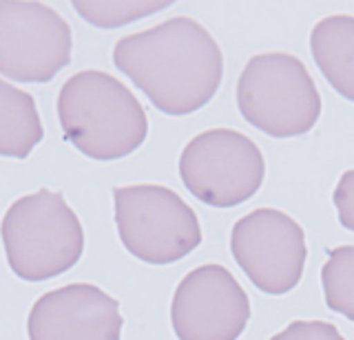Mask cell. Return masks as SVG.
<instances>
[{"label": "cell", "instance_id": "cell-9", "mask_svg": "<svg viewBox=\"0 0 354 340\" xmlns=\"http://www.w3.org/2000/svg\"><path fill=\"white\" fill-rule=\"evenodd\" d=\"M171 316L180 340H237L250 303L226 268L202 266L177 285Z\"/></svg>", "mask_w": 354, "mask_h": 340}, {"label": "cell", "instance_id": "cell-14", "mask_svg": "<svg viewBox=\"0 0 354 340\" xmlns=\"http://www.w3.org/2000/svg\"><path fill=\"white\" fill-rule=\"evenodd\" d=\"M171 3H136V0H106V3H73L86 23L97 27H120L147 14L160 12Z\"/></svg>", "mask_w": 354, "mask_h": 340}, {"label": "cell", "instance_id": "cell-2", "mask_svg": "<svg viewBox=\"0 0 354 340\" xmlns=\"http://www.w3.org/2000/svg\"><path fill=\"white\" fill-rule=\"evenodd\" d=\"M58 117L66 139L100 161L129 155L149 133L147 113L138 97L102 71H80L62 84Z\"/></svg>", "mask_w": 354, "mask_h": 340}, {"label": "cell", "instance_id": "cell-15", "mask_svg": "<svg viewBox=\"0 0 354 340\" xmlns=\"http://www.w3.org/2000/svg\"><path fill=\"white\" fill-rule=\"evenodd\" d=\"M270 340H346L339 329L324 321H295Z\"/></svg>", "mask_w": 354, "mask_h": 340}, {"label": "cell", "instance_id": "cell-4", "mask_svg": "<svg viewBox=\"0 0 354 340\" xmlns=\"http://www.w3.org/2000/svg\"><path fill=\"white\" fill-rule=\"evenodd\" d=\"M237 104L254 128L272 137L304 135L321 113L315 80L290 53L250 58L237 84Z\"/></svg>", "mask_w": 354, "mask_h": 340}, {"label": "cell", "instance_id": "cell-10", "mask_svg": "<svg viewBox=\"0 0 354 340\" xmlns=\"http://www.w3.org/2000/svg\"><path fill=\"white\" fill-rule=\"evenodd\" d=\"M27 329L29 340H120V305L95 285H64L36 301Z\"/></svg>", "mask_w": 354, "mask_h": 340}, {"label": "cell", "instance_id": "cell-1", "mask_svg": "<svg viewBox=\"0 0 354 340\" xmlns=\"http://www.w3.org/2000/svg\"><path fill=\"white\" fill-rule=\"evenodd\" d=\"M113 60L169 115H186L208 104L224 73L219 45L191 18H171L122 38Z\"/></svg>", "mask_w": 354, "mask_h": 340}, {"label": "cell", "instance_id": "cell-13", "mask_svg": "<svg viewBox=\"0 0 354 340\" xmlns=\"http://www.w3.org/2000/svg\"><path fill=\"white\" fill-rule=\"evenodd\" d=\"M321 281L330 310L354 321V246H341L330 252Z\"/></svg>", "mask_w": 354, "mask_h": 340}, {"label": "cell", "instance_id": "cell-3", "mask_svg": "<svg viewBox=\"0 0 354 340\" xmlns=\"http://www.w3.org/2000/svg\"><path fill=\"white\" fill-rule=\"evenodd\" d=\"M9 268L22 281H47L71 270L84 250V232L60 192L38 190L11 203L3 219Z\"/></svg>", "mask_w": 354, "mask_h": 340}, {"label": "cell", "instance_id": "cell-11", "mask_svg": "<svg viewBox=\"0 0 354 340\" xmlns=\"http://www.w3.org/2000/svg\"><path fill=\"white\" fill-rule=\"evenodd\" d=\"M315 62L335 91L354 102V18L330 16L310 36Z\"/></svg>", "mask_w": 354, "mask_h": 340}, {"label": "cell", "instance_id": "cell-16", "mask_svg": "<svg viewBox=\"0 0 354 340\" xmlns=\"http://www.w3.org/2000/svg\"><path fill=\"white\" fill-rule=\"evenodd\" d=\"M335 206L343 228L354 232V170L343 172V177L335 190Z\"/></svg>", "mask_w": 354, "mask_h": 340}, {"label": "cell", "instance_id": "cell-7", "mask_svg": "<svg viewBox=\"0 0 354 340\" xmlns=\"http://www.w3.org/2000/svg\"><path fill=\"white\" fill-rule=\"evenodd\" d=\"M71 60V27L49 5L0 0V73L16 82H49Z\"/></svg>", "mask_w": 354, "mask_h": 340}, {"label": "cell", "instance_id": "cell-8", "mask_svg": "<svg viewBox=\"0 0 354 340\" xmlns=\"http://www.w3.org/2000/svg\"><path fill=\"white\" fill-rule=\"evenodd\" d=\"M232 257L248 279L268 294H286L299 283L306 266L301 226L274 208L241 217L230 234Z\"/></svg>", "mask_w": 354, "mask_h": 340}, {"label": "cell", "instance_id": "cell-12", "mask_svg": "<svg viewBox=\"0 0 354 340\" xmlns=\"http://www.w3.org/2000/svg\"><path fill=\"white\" fill-rule=\"evenodd\" d=\"M44 137L33 97L0 80V155L27 157Z\"/></svg>", "mask_w": 354, "mask_h": 340}, {"label": "cell", "instance_id": "cell-5", "mask_svg": "<svg viewBox=\"0 0 354 340\" xmlns=\"http://www.w3.org/2000/svg\"><path fill=\"white\" fill-rule=\"evenodd\" d=\"M113 199L120 239L133 257L164 266L191 254L202 241L191 206L164 186H124Z\"/></svg>", "mask_w": 354, "mask_h": 340}, {"label": "cell", "instance_id": "cell-6", "mask_svg": "<svg viewBox=\"0 0 354 340\" xmlns=\"http://www.w3.org/2000/svg\"><path fill=\"white\" fill-rule=\"evenodd\" d=\"M180 172L186 188L199 201L230 208L259 190L266 166L252 139L230 128H213L188 141Z\"/></svg>", "mask_w": 354, "mask_h": 340}]
</instances>
